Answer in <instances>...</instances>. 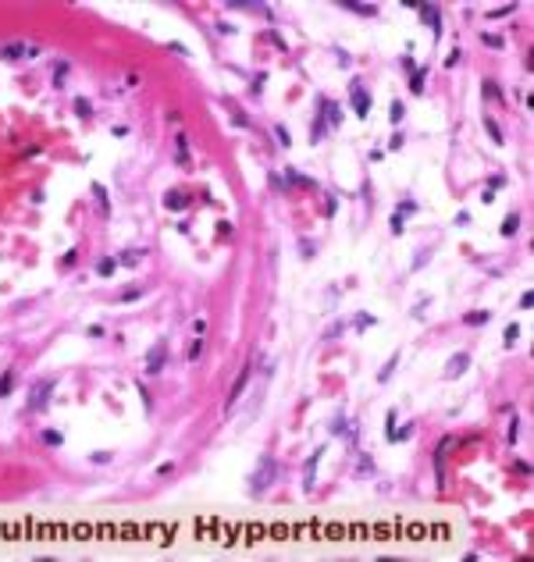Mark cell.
Listing matches in <instances>:
<instances>
[{"instance_id": "obj_1", "label": "cell", "mask_w": 534, "mask_h": 562, "mask_svg": "<svg viewBox=\"0 0 534 562\" xmlns=\"http://www.w3.org/2000/svg\"><path fill=\"white\" fill-rule=\"evenodd\" d=\"M54 388H57V377H36L32 381V388H29V399H25V406L32 409V413H39V409H47L50 406V395H54Z\"/></svg>"}, {"instance_id": "obj_2", "label": "cell", "mask_w": 534, "mask_h": 562, "mask_svg": "<svg viewBox=\"0 0 534 562\" xmlns=\"http://www.w3.org/2000/svg\"><path fill=\"white\" fill-rule=\"evenodd\" d=\"M274 481H278V463H274V456H260V463H257V470H253V477H249V488L257 494H264Z\"/></svg>"}, {"instance_id": "obj_3", "label": "cell", "mask_w": 534, "mask_h": 562, "mask_svg": "<svg viewBox=\"0 0 534 562\" xmlns=\"http://www.w3.org/2000/svg\"><path fill=\"white\" fill-rule=\"evenodd\" d=\"M349 103H353V114L356 118H371V93H367V85L360 82V78H353L349 82Z\"/></svg>"}, {"instance_id": "obj_4", "label": "cell", "mask_w": 534, "mask_h": 562, "mask_svg": "<svg viewBox=\"0 0 534 562\" xmlns=\"http://www.w3.org/2000/svg\"><path fill=\"white\" fill-rule=\"evenodd\" d=\"M167 366V338H157L146 349V374H160Z\"/></svg>"}, {"instance_id": "obj_5", "label": "cell", "mask_w": 534, "mask_h": 562, "mask_svg": "<svg viewBox=\"0 0 534 562\" xmlns=\"http://www.w3.org/2000/svg\"><path fill=\"white\" fill-rule=\"evenodd\" d=\"M249 377H253V363H246L242 370H239V377L231 381V388H228V395H225V409H231L235 402H239V395L246 392V384H249Z\"/></svg>"}, {"instance_id": "obj_6", "label": "cell", "mask_w": 534, "mask_h": 562, "mask_svg": "<svg viewBox=\"0 0 534 562\" xmlns=\"http://www.w3.org/2000/svg\"><path fill=\"white\" fill-rule=\"evenodd\" d=\"M39 47H29V43H4L0 47V61H22V57H36Z\"/></svg>"}, {"instance_id": "obj_7", "label": "cell", "mask_w": 534, "mask_h": 562, "mask_svg": "<svg viewBox=\"0 0 534 562\" xmlns=\"http://www.w3.org/2000/svg\"><path fill=\"white\" fill-rule=\"evenodd\" d=\"M417 11H420V18L431 25V36L438 39V36H442V11H438V4H417Z\"/></svg>"}, {"instance_id": "obj_8", "label": "cell", "mask_w": 534, "mask_h": 562, "mask_svg": "<svg viewBox=\"0 0 534 562\" xmlns=\"http://www.w3.org/2000/svg\"><path fill=\"white\" fill-rule=\"evenodd\" d=\"M321 456H324V445H321V448H313V456L306 459V466H303V491H313V484H317V466H321Z\"/></svg>"}, {"instance_id": "obj_9", "label": "cell", "mask_w": 534, "mask_h": 562, "mask_svg": "<svg viewBox=\"0 0 534 562\" xmlns=\"http://www.w3.org/2000/svg\"><path fill=\"white\" fill-rule=\"evenodd\" d=\"M317 103H321V111H324V118H328V128H335V125L342 121V107H338L335 100H328V96H321Z\"/></svg>"}, {"instance_id": "obj_10", "label": "cell", "mask_w": 534, "mask_h": 562, "mask_svg": "<svg viewBox=\"0 0 534 562\" xmlns=\"http://www.w3.org/2000/svg\"><path fill=\"white\" fill-rule=\"evenodd\" d=\"M449 445H453V438H442L438 448H435V473H438L442 484H445V452H449Z\"/></svg>"}, {"instance_id": "obj_11", "label": "cell", "mask_w": 534, "mask_h": 562, "mask_svg": "<svg viewBox=\"0 0 534 562\" xmlns=\"http://www.w3.org/2000/svg\"><path fill=\"white\" fill-rule=\"evenodd\" d=\"M175 164L178 167H189V136H175Z\"/></svg>"}, {"instance_id": "obj_12", "label": "cell", "mask_w": 534, "mask_h": 562, "mask_svg": "<svg viewBox=\"0 0 534 562\" xmlns=\"http://www.w3.org/2000/svg\"><path fill=\"white\" fill-rule=\"evenodd\" d=\"M185 203H189V196H185L182 189H171V192H164V207H167V210H185Z\"/></svg>"}, {"instance_id": "obj_13", "label": "cell", "mask_w": 534, "mask_h": 562, "mask_svg": "<svg viewBox=\"0 0 534 562\" xmlns=\"http://www.w3.org/2000/svg\"><path fill=\"white\" fill-rule=\"evenodd\" d=\"M466 363H470V352H456V356L449 359V366H445V374H449V377H459V374L466 370Z\"/></svg>"}, {"instance_id": "obj_14", "label": "cell", "mask_w": 534, "mask_h": 562, "mask_svg": "<svg viewBox=\"0 0 534 562\" xmlns=\"http://www.w3.org/2000/svg\"><path fill=\"white\" fill-rule=\"evenodd\" d=\"M93 196H96V207H100V217H111V200H107V189L100 182H93Z\"/></svg>"}, {"instance_id": "obj_15", "label": "cell", "mask_w": 534, "mask_h": 562, "mask_svg": "<svg viewBox=\"0 0 534 562\" xmlns=\"http://www.w3.org/2000/svg\"><path fill=\"white\" fill-rule=\"evenodd\" d=\"M424 82H428V68H413L410 71V93H413V96L424 93Z\"/></svg>"}, {"instance_id": "obj_16", "label": "cell", "mask_w": 534, "mask_h": 562, "mask_svg": "<svg viewBox=\"0 0 534 562\" xmlns=\"http://www.w3.org/2000/svg\"><path fill=\"white\" fill-rule=\"evenodd\" d=\"M324 132H328V118H324V111H317V118H313V125H310V139L321 142Z\"/></svg>"}, {"instance_id": "obj_17", "label": "cell", "mask_w": 534, "mask_h": 562, "mask_svg": "<svg viewBox=\"0 0 534 562\" xmlns=\"http://www.w3.org/2000/svg\"><path fill=\"white\" fill-rule=\"evenodd\" d=\"M342 7H346V11H356V14H364V18H378V4H353V0H346Z\"/></svg>"}, {"instance_id": "obj_18", "label": "cell", "mask_w": 534, "mask_h": 562, "mask_svg": "<svg viewBox=\"0 0 534 562\" xmlns=\"http://www.w3.org/2000/svg\"><path fill=\"white\" fill-rule=\"evenodd\" d=\"M114 271H118V256H100V260H96V274H100V278H111Z\"/></svg>"}, {"instance_id": "obj_19", "label": "cell", "mask_w": 534, "mask_h": 562, "mask_svg": "<svg viewBox=\"0 0 534 562\" xmlns=\"http://www.w3.org/2000/svg\"><path fill=\"white\" fill-rule=\"evenodd\" d=\"M488 320H492L488 310H470V313H463V324H470V328H481V324H488Z\"/></svg>"}, {"instance_id": "obj_20", "label": "cell", "mask_w": 534, "mask_h": 562, "mask_svg": "<svg viewBox=\"0 0 534 562\" xmlns=\"http://www.w3.org/2000/svg\"><path fill=\"white\" fill-rule=\"evenodd\" d=\"M395 366H399V352H392V356H388V363H385L381 370H378V381H392V374H395Z\"/></svg>"}, {"instance_id": "obj_21", "label": "cell", "mask_w": 534, "mask_h": 562, "mask_svg": "<svg viewBox=\"0 0 534 562\" xmlns=\"http://www.w3.org/2000/svg\"><path fill=\"white\" fill-rule=\"evenodd\" d=\"M517 231H520V217H517V213H509V217L502 221L499 235H502V239H509V235H517Z\"/></svg>"}, {"instance_id": "obj_22", "label": "cell", "mask_w": 534, "mask_h": 562, "mask_svg": "<svg viewBox=\"0 0 534 562\" xmlns=\"http://www.w3.org/2000/svg\"><path fill=\"white\" fill-rule=\"evenodd\" d=\"M136 299H143V285H129L118 292V302H136Z\"/></svg>"}, {"instance_id": "obj_23", "label": "cell", "mask_w": 534, "mask_h": 562, "mask_svg": "<svg viewBox=\"0 0 534 562\" xmlns=\"http://www.w3.org/2000/svg\"><path fill=\"white\" fill-rule=\"evenodd\" d=\"M39 441H43L47 448H61V445H65V434H61V430H43Z\"/></svg>"}, {"instance_id": "obj_24", "label": "cell", "mask_w": 534, "mask_h": 562, "mask_svg": "<svg viewBox=\"0 0 534 562\" xmlns=\"http://www.w3.org/2000/svg\"><path fill=\"white\" fill-rule=\"evenodd\" d=\"M484 128H488V136H492V142H495V146H502V128H499V121H495V118H488V114H484Z\"/></svg>"}, {"instance_id": "obj_25", "label": "cell", "mask_w": 534, "mask_h": 562, "mask_svg": "<svg viewBox=\"0 0 534 562\" xmlns=\"http://www.w3.org/2000/svg\"><path fill=\"white\" fill-rule=\"evenodd\" d=\"M143 253H146V249H125V253L118 256V264H125V267H136V264L143 260Z\"/></svg>"}, {"instance_id": "obj_26", "label": "cell", "mask_w": 534, "mask_h": 562, "mask_svg": "<svg viewBox=\"0 0 534 562\" xmlns=\"http://www.w3.org/2000/svg\"><path fill=\"white\" fill-rule=\"evenodd\" d=\"M14 381H18V377H14V370H4V374H0V399L14 392Z\"/></svg>"}, {"instance_id": "obj_27", "label": "cell", "mask_w": 534, "mask_h": 562, "mask_svg": "<svg viewBox=\"0 0 534 562\" xmlns=\"http://www.w3.org/2000/svg\"><path fill=\"white\" fill-rule=\"evenodd\" d=\"M75 114L82 118V121H89V118H93V103H89L86 96H75Z\"/></svg>"}, {"instance_id": "obj_28", "label": "cell", "mask_w": 534, "mask_h": 562, "mask_svg": "<svg viewBox=\"0 0 534 562\" xmlns=\"http://www.w3.org/2000/svg\"><path fill=\"white\" fill-rule=\"evenodd\" d=\"M402 114H406V103L392 100V107H388V121H392V125H399V121H402Z\"/></svg>"}, {"instance_id": "obj_29", "label": "cell", "mask_w": 534, "mask_h": 562, "mask_svg": "<svg viewBox=\"0 0 534 562\" xmlns=\"http://www.w3.org/2000/svg\"><path fill=\"white\" fill-rule=\"evenodd\" d=\"M481 43H488L492 50H502V47H506V39H502V36H495V32H481Z\"/></svg>"}, {"instance_id": "obj_30", "label": "cell", "mask_w": 534, "mask_h": 562, "mask_svg": "<svg viewBox=\"0 0 534 562\" xmlns=\"http://www.w3.org/2000/svg\"><path fill=\"white\" fill-rule=\"evenodd\" d=\"M517 338H520V328H517V324H509V328L502 331V342H506V349H513V345H517Z\"/></svg>"}, {"instance_id": "obj_31", "label": "cell", "mask_w": 534, "mask_h": 562, "mask_svg": "<svg viewBox=\"0 0 534 562\" xmlns=\"http://www.w3.org/2000/svg\"><path fill=\"white\" fill-rule=\"evenodd\" d=\"M513 11H517V4H502V7H495V11H488V18H492V21H495V18H509Z\"/></svg>"}, {"instance_id": "obj_32", "label": "cell", "mask_w": 534, "mask_h": 562, "mask_svg": "<svg viewBox=\"0 0 534 562\" xmlns=\"http://www.w3.org/2000/svg\"><path fill=\"white\" fill-rule=\"evenodd\" d=\"M481 93H484V96H488V100H502V89H499V85H495V82H492V78H488V82H484V85H481Z\"/></svg>"}, {"instance_id": "obj_33", "label": "cell", "mask_w": 534, "mask_h": 562, "mask_svg": "<svg viewBox=\"0 0 534 562\" xmlns=\"http://www.w3.org/2000/svg\"><path fill=\"white\" fill-rule=\"evenodd\" d=\"M65 75H68V61H57L54 64V85H65Z\"/></svg>"}, {"instance_id": "obj_34", "label": "cell", "mask_w": 534, "mask_h": 562, "mask_svg": "<svg viewBox=\"0 0 534 562\" xmlns=\"http://www.w3.org/2000/svg\"><path fill=\"white\" fill-rule=\"evenodd\" d=\"M274 136H278V146H285V149L292 146V136H289V128H285V125H274Z\"/></svg>"}, {"instance_id": "obj_35", "label": "cell", "mask_w": 534, "mask_h": 562, "mask_svg": "<svg viewBox=\"0 0 534 562\" xmlns=\"http://www.w3.org/2000/svg\"><path fill=\"white\" fill-rule=\"evenodd\" d=\"M342 331H346V324H342V320H335V324H331V328L324 331V342H335V338H338Z\"/></svg>"}, {"instance_id": "obj_36", "label": "cell", "mask_w": 534, "mask_h": 562, "mask_svg": "<svg viewBox=\"0 0 534 562\" xmlns=\"http://www.w3.org/2000/svg\"><path fill=\"white\" fill-rule=\"evenodd\" d=\"M200 352H203V338L196 335V338H193V345H189V363H196V359H200Z\"/></svg>"}, {"instance_id": "obj_37", "label": "cell", "mask_w": 534, "mask_h": 562, "mask_svg": "<svg viewBox=\"0 0 534 562\" xmlns=\"http://www.w3.org/2000/svg\"><path fill=\"white\" fill-rule=\"evenodd\" d=\"M349 430V423H346V413H338L335 420H331V434H346Z\"/></svg>"}, {"instance_id": "obj_38", "label": "cell", "mask_w": 534, "mask_h": 562, "mask_svg": "<svg viewBox=\"0 0 534 562\" xmlns=\"http://www.w3.org/2000/svg\"><path fill=\"white\" fill-rule=\"evenodd\" d=\"M388 224H392V231H395V235H402V231H406V217H402V213H392V221H388Z\"/></svg>"}, {"instance_id": "obj_39", "label": "cell", "mask_w": 534, "mask_h": 562, "mask_svg": "<svg viewBox=\"0 0 534 562\" xmlns=\"http://www.w3.org/2000/svg\"><path fill=\"white\" fill-rule=\"evenodd\" d=\"M371 324H374V317H371V313H356V320H353V328H356V331H364V328H371Z\"/></svg>"}, {"instance_id": "obj_40", "label": "cell", "mask_w": 534, "mask_h": 562, "mask_svg": "<svg viewBox=\"0 0 534 562\" xmlns=\"http://www.w3.org/2000/svg\"><path fill=\"white\" fill-rule=\"evenodd\" d=\"M385 438H388V441H399V438H395V409L388 413V427H385Z\"/></svg>"}, {"instance_id": "obj_41", "label": "cell", "mask_w": 534, "mask_h": 562, "mask_svg": "<svg viewBox=\"0 0 534 562\" xmlns=\"http://www.w3.org/2000/svg\"><path fill=\"white\" fill-rule=\"evenodd\" d=\"M300 253H303L306 260H310V256H313V253H317V246H313V242H310V239H300Z\"/></svg>"}, {"instance_id": "obj_42", "label": "cell", "mask_w": 534, "mask_h": 562, "mask_svg": "<svg viewBox=\"0 0 534 562\" xmlns=\"http://www.w3.org/2000/svg\"><path fill=\"white\" fill-rule=\"evenodd\" d=\"M513 470H517L520 477H531V463H527V459H517V463H513Z\"/></svg>"}, {"instance_id": "obj_43", "label": "cell", "mask_w": 534, "mask_h": 562, "mask_svg": "<svg viewBox=\"0 0 534 562\" xmlns=\"http://www.w3.org/2000/svg\"><path fill=\"white\" fill-rule=\"evenodd\" d=\"M502 185H506V175H492V178H488V189H495V192H499Z\"/></svg>"}, {"instance_id": "obj_44", "label": "cell", "mask_w": 534, "mask_h": 562, "mask_svg": "<svg viewBox=\"0 0 534 562\" xmlns=\"http://www.w3.org/2000/svg\"><path fill=\"white\" fill-rule=\"evenodd\" d=\"M335 207H338V200H335V196H328V200H324V217H331V213H335Z\"/></svg>"}, {"instance_id": "obj_45", "label": "cell", "mask_w": 534, "mask_h": 562, "mask_svg": "<svg viewBox=\"0 0 534 562\" xmlns=\"http://www.w3.org/2000/svg\"><path fill=\"white\" fill-rule=\"evenodd\" d=\"M413 210H417V203H413V200H402V207H399L395 213H402V217H406V213H413Z\"/></svg>"}, {"instance_id": "obj_46", "label": "cell", "mask_w": 534, "mask_h": 562, "mask_svg": "<svg viewBox=\"0 0 534 562\" xmlns=\"http://www.w3.org/2000/svg\"><path fill=\"white\" fill-rule=\"evenodd\" d=\"M264 78H267V75H264V71H260V75H257V78H253V85H249V93H260V89H264Z\"/></svg>"}, {"instance_id": "obj_47", "label": "cell", "mask_w": 534, "mask_h": 562, "mask_svg": "<svg viewBox=\"0 0 534 562\" xmlns=\"http://www.w3.org/2000/svg\"><path fill=\"white\" fill-rule=\"evenodd\" d=\"M167 473H175V463H160L157 466V477H167Z\"/></svg>"}, {"instance_id": "obj_48", "label": "cell", "mask_w": 534, "mask_h": 562, "mask_svg": "<svg viewBox=\"0 0 534 562\" xmlns=\"http://www.w3.org/2000/svg\"><path fill=\"white\" fill-rule=\"evenodd\" d=\"M167 50H175V54H182V57H189V50H185V43H167Z\"/></svg>"}, {"instance_id": "obj_49", "label": "cell", "mask_w": 534, "mask_h": 562, "mask_svg": "<svg viewBox=\"0 0 534 562\" xmlns=\"http://www.w3.org/2000/svg\"><path fill=\"white\" fill-rule=\"evenodd\" d=\"M271 185H274V189H278V192H289V185H285V182H282V178H278V175H271Z\"/></svg>"}, {"instance_id": "obj_50", "label": "cell", "mask_w": 534, "mask_h": 562, "mask_svg": "<svg viewBox=\"0 0 534 562\" xmlns=\"http://www.w3.org/2000/svg\"><path fill=\"white\" fill-rule=\"evenodd\" d=\"M89 459H93V463H111V452H93Z\"/></svg>"}, {"instance_id": "obj_51", "label": "cell", "mask_w": 534, "mask_h": 562, "mask_svg": "<svg viewBox=\"0 0 534 562\" xmlns=\"http://www.w3.org/2000/svg\"><path fill=\"white\" fill-rule=\"evenodd\" d=\"M218 32H221V36H231V32H235V25H228V21H218Z\"/></svg>"}, {"instance_id": "obj_52", "label": "cell", "mask_w": 534, "mask_h": 562, "mask_svg": "<svg viewBox=\"0 0 534 562\" xmlns=\"http://www.w3.org/2000/svg\"><path fill=\"white\" fill-rule=\"evenodd\" d=\"M456 61H459V47L449 54V57H445V68H456Z\"/></svg>"}, {"instance_id": "obj_53", "label": "cell", "mask_w": 534, "mask_h": 562, "mask_svg": "<svg viewBox=\"0 0 534 562\" xmlns=\"http://www.w3.org/2000/svg\"><path fill=\"white\" fill-rule=\"evenodd\" d=\"M338 64H342V68H349V64H353V57H349L346 50H338Z\"/></svg>"}, {"instance_id": "obj_54", "label": "cell", "mask_w": 534, "mask_h": 562, "mask_svg": "<svg viewBox=\"0 0 534 562\" xmlns=\"http://www.w3.org/2000/svg\"><path fill=\"white\" fill-rule=\"evenodd\" d=\"M517 434H520V427H517V417L509 420V441H517Z\"/></svg>"}, {"instance_id": "obj_55", "label": "cell", "mask_w": 534, "mask_h": 562, "mask_svg": "<svg viewBox=\"0 0 534 562\" xmlns=\"http://www.w3.org/2000/svg\"><path fill=\"white\" fill-rule=\"evenodd\" d=\"M75 260H78V249H72V253H65V267H72Z\"/></svg>"}, {"instance_id": "obj_56", "label": "cell", "mask_w": 534, "mask_h": 562, "mask_svg": "<svg viewBox=\"0 0 534 562\" xmlns=\"http://www.w3.org/2000/svg\"><path fill=\"white\" fill-rule=\"evenodd\" d=\"M399 146H402V132H399V136H392V139H388V149H399Z\"/></svg>"}]
</instances>
